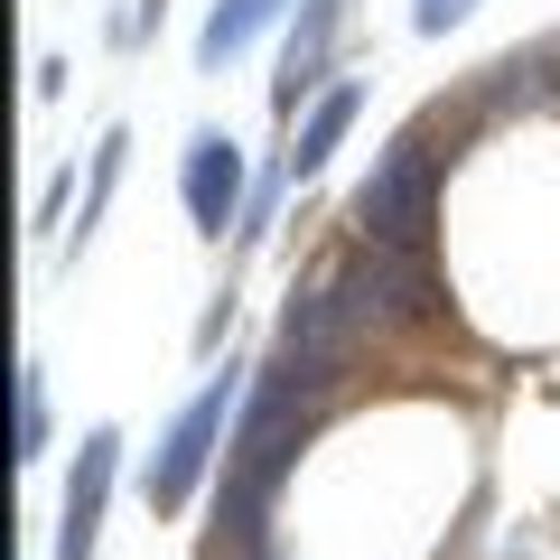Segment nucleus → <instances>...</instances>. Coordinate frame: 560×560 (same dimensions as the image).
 <instances>
[{
  "instance_id": "1",
  "label": "nucleus",
  "mask_w": 560,
  "mask_h": 560,
  "mask_svg": "<svg viewBox=\"0 0 560 560\" xmlns=\"http://www.w3.org/2000/svg\"><path fill=\"white\" fill-rule=\"evenodd\" d=\"M206 160H197V206L206 215H224V197H234V160H224V140H197Z\"/></svg>"
}]
</instances>
